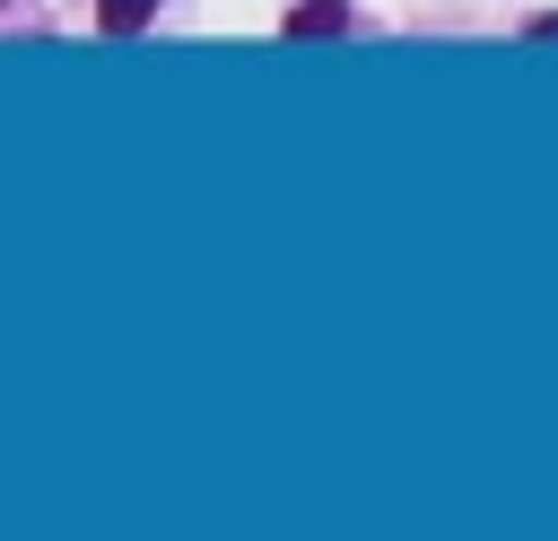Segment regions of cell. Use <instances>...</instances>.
I'll return each mask as SVG.
<instances>
[{"mask_svg":"<svg viewBox=\"0 0 558 541\" xmlns=\"http://www.w3.org/2000/svg\"><path fill=\"white\" fill-rule=\"evenodd\" d=\"M340 26H349L340 0H305V9H288V35H340Z\"/></svg>","mask_w":558,"mask_h":541,"instance_id":"6da1fadb","label":"cell"},{"mask_svg":"<svg viewBox=\"0 0 558 541\" xmlns=\"http://www.w3.org/2000/svg\"><path fill=\"white\" fill-rule=\"evenodd\" d=\"M148 17H157V0H96V26L105 35H140Z\"/></svg>","mask_w":558,"mask_h":541,"instance_id":"7a4b0ae2","label":"cell"}]
</instances>
